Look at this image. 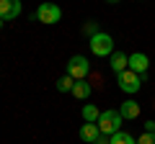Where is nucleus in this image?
Masks as SVG:
<instances>
[{
    "label": "nucleus",
    "instance_id": "nucleus-12",
    "mask_svg": "<svg viewBox=\"0 0 155 144\" xmlns=\"http://www.w3.org/2000/svg\"><path fill=\"white\" fill-rule=\"evenodd\" d=\"M98 116H101V111L96 108L93 103H85V105H83V118H85V124H96V121H98Z\"/></svg>",
    "mask_w": 155,
    "mask_h": 144
},
{
    "label": "nucleus",
    "instance_id": "nucleus-9",
    "mask_svg": "<svg viewBox=\"0 0 155 144\" xmlns=\"http://www.w3.org/2000/svg\"><path fill=\"white\" fill-rule=\"evenodd\" d=\"M98 136H101V129H98V124H83V126H80V139H83V142L93 144Z\"/></svg>",
    "mask_w": 155,
    "mask_h": 144
},
{
    "label": "nucleus",
    "instance_id": "nucleus-1",
    "mask_svg": "<svg viewBox=\"0 0 155 144\" xmlns=\"http://www.w3.org/2000/svg\"><path fill=\"white\" fill-rule=\"evenodd\" d=\"M98 129H101V134H106V136H114L116 131H122V124H124V118H122V113L119 111H101V116H98Z\"/></svg>",
    "mask_w": 155,
    "mask_h": 144
},
{
    "label": "nucleus",
    "instance_id": "nucleus-20",
    "mask_svg": "<svg viewBox=\"0 0 155 144\" xmlns=\"http://www.w3.org/2000/svg\"><path fill=\"white\" fill-rule=\"evenodd\" d=\"M109 3H119V0H109Z\"/></svg>",
    "mask_w": 155,
    "mask_h": 144
},
{
    "label": "nucleus",
    "instance_id": "nucleus-17",
    "mask_svg": "<svg viewBox=\"0 0 155 144\" xmlns=\"http://www.w3.org/2000/svg\"><path fill=\"white\" fill-rule=\"evenodd\" d=\"M93 144H111V136H106V134H101V136L96 139Z\"/></svg>",
    "mask_w": 155,
    "mask_h": 144
},
{
    "label": "nucleus",
    "instance_id": "nucleus-19",
    "mask_svg": "<svg viewBox=\"0 0 155 144\" xmlns=\"http://www.w3.org/2000/svg\"><path fill=\"white\" fill-rule=\"evenodd\" d=\"M0 28H3V18H0Z\"/></svg>",
    "mask_w": 155,
    "mask_h": 144
},
{
    "label": "nucleus",
    "instance_id": "nucleus-2",
    "mask_svg": "<svg viewBox=\"0 0 155 144\" xmlns=\"http://www.w3.org/2000/svg\"><path fill=\"white\" fill-rule=\"evenodd\" d=\"M91 52H93L96 57H111L114 54V39H111L109 33H96V36H91Z\"/></svg>",
    "mask_w": 155,
    "mask_h": 144
},
{
    "label": "nucleus",
    "instance_id": "nucleus-6",
    "mask_svg": "<svg viewBox=\"0 0 155 144\" xmlns=\"http://www.w3.org/2000/svg\"><path fill=\"white\" fill-rule=\"evenodd\" d=\"M16 16H21V0H0V18L11 21Z\"/></svg>",
    "mask_w": 155,
    "mask_h": 144
},
{
    "label": "nucleus",
    "instance_id": "nucleus-16",
    "mask_svg": "<svg viewBox=\"0 0 155 144\" xmlns=\"http://www.w3.org/2000/svg\"><path fill=\"white\" fill-rule=\"evenodd\" d=\"M137 144H155V134L153 131H145L142 136L137 139Z\"/></svg>",
    "mask_w": 155,
    "mask_h": 144
},
{
    "label": "nucleus",
    "instance_id": "nucleus-8",
    "mask_svg": "<svg viewBox=\"0 0 155 144\" xmlns=\"http://www.w3.org/2000/svg\"><path fill=\"white\" fill-rule=\"evenodd\" d=\"M109 64H111V70L119 75V72L129 70V57H127V54H122V52H114V54L109 57Z\"/></svg>",
    "mask_w": 155,
    "mask_h": 144
},
{
    "label": "nucleus",
    "instance_id": "nucleus-13",
    "mask_svg": "<svg viewBox=\"0 0 155 144\" xmlns=\"http://www.w3.org/2000/svg\"><path fill=\"white\" fill-rule=\"evenodd\" d=\"M111 144H137V139L129 131H116L114 136H111Z\"/></svg>",
    "mask_w": 155,
    "mask_h": 144
},
{
    "label": "nucleus",
    "instance_id": "nucleus-18",
    "mask_svg": "<svg viewBox=\"0 0 155 144\" xmlns=\"http://www.w3.org/2000/svg\"><path fill=\"white\" fill-rule=\"evenodd\" d=\"M145 131H153V134H155V121H147V124H145Z\"/></svg>",
    "mask_w": 155,
    "mask_h": 144
},
{
    "label": "nucleus",
    "instance_id": "nucleus-5",
    "mask_svg": "<svg viewBox=\"0 0 155 144\" xmlns=\"http://www.w3.org/2000/svg\"><path fill=\"white\" fill-rule=\"evenodd\" d=\"M60 18H62V11H60V5H54V3H41V5L36 8V21L39 23L54 26V23H60Z\"/></svg>",
    "mask_w": 155,
    "mask_h": 144
},
{
    "label": "nucleus",
    "instance_id": "nucleus-14",
    "mask_svg": "<svg viewBox=\"0 0 155 144\" xmlns=\"http://www.w3.org/2000/svg\"><path fill=\"white\" fill-rule=\"evenodd\" d=\"M75 83H78V80H72L70 75H65V77H60V80H57V90H60V93H67V90H70V93H72Z\"/></svg>",
    "mask_w": 155,
    "mask_h": 144
},
{
    "label": "nucleus",
    "instance_id": "nucleus-10",
    "mask_svg": "<svg viewBox=\"0 0 155 144\" xmlns=\"http://www.w3.org/2000/svg\"><path fill=\"white\" fill-rule=\"evenodd\" d=\"M119 113H122V118H137L140 116V103L137 100H124L122 105H119Z\"/></svg>",
    "mask_w": 155,
    "mask_h": 144
},
{
    "label": "nucleus",
    "instance_id": "nucleus-11",
    "mask_svg": "<svg viewBox=\"0 0 155 144\" xmlns=\"http://www.w3.org/2000/svg\"><path fill=\"white\" fill-rule=\"evenodd\" d=\"M72 95H75L78 100H88L91 98V85L85 83V80H78L75 88H72Z\"/></svg>",
    "mask_w": 155,
    "mask_h": 144
},
{
    "label": "nucleus",
    "instance_id": "nucleus-4",
    "mask_svg": "<svg viewBox=\"0 0 155 144\" xmlns=\"http://www.w3.org/2000/svg\"><path fill=\"white\" fill-rule=\"evenodd\" d=\"M91 72V64H88V57L83 54H75L70 57V62H67V75H70L72 80H85Z\"/></svg>",
    "mask_w": 155,
    "mask_h": 144
},
{
    "label": "nucleus",
    "instance_id": "nucleus-15",
    "mask_svg": "<svg viewBox=\"0 0 155 144\" xmlns=\"http://www.w3.org/2000/svg\"><path fill=\"white\" fill-rule=\"evenodd\" d=\"M83 33H88V36H96V33H98V23L96 21H88L83 26Z\"/></svg>",
    "mask_w": 155,
    "mask_h": 144
},
{
    "label": "nucleus",
    "instance_id": "nucleus-7",
    "mask_svg": "<svg viewBox=\"0 0 155 144\" xmlns=\"http://www.w3.org/2000/svg\"><path fill=\"white\" fill-rule=\"evenodd\" d=\"M129 70L137 72V75H145V72L150 70V59H147V54H142V52H134V54H129Z\"/></svg>",
    "mask_w": 155,
    "mask_h": 144
},
{
    "label": "nucleus",
    "instance_id": "nucleus-3",
    "mask_svg": "<svg viewBox=\"0 0 155 144\" xmlns=\"http://www.w3.org/2000/svg\"><path fill=\"white\" fill-rule=\"evenodd\" d=\"M116 83H119V88H122L124 93L134 95L140 88H142V75H137V72H132V70H124V72L116 75Z\"/></svg>",
    "mask_w": 155,
    "mask_h": 144
}]
</instances>
